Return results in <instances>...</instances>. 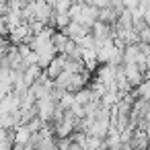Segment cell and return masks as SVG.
<instances>
[{
    "mask_svg": "<svg viewBox=\"0 0 150 150\" xmlns=\"http://www.w3.org/2000/svg\"><path fill=\"white\" fill-rule=\"evenodd\" d=\"M56 105H58V101H56L50 93H47V95H43V97H39V99L35 101V111H37V117H39L43 123L52 121L54 111H56Z\"/></svg>",
    "mask_w": 150,
    "mask_h": 150,
    "instance_id": "1",
    "label": "cell"
},
{
    "mask_svg": "<svg viewBox=\"0 0 150 150\" xmlns=\"http://www.w3.org/2000/svg\"><path fill=\"white\" fill-rule=\"evenodd\" d=\"M95 70H97V82H101L105 86L115 82V66L113 64H99Z\"/></svg>",
    "mask_w": 150,
    "mask_h": 150,
    "instance_id": "2",
    "label": "cell"
},
{
    "mask_svg": "<svg viewBox=\"0 0 150 150\" xmlns=\"http://www.w3.org/2000/svg\"><path fill=\"white\" fill-rule=\"evenodd\" d=\"M123 76L129 86H138L144 80V72L138 68V64H123Z\"/></svg>",
    "mask_w": 150,
    "mask_h": 150,
    "instance_id": "3",
    "label": "cell"
},
{
    "mask_svg": "<svg viewBox=\"0 0 150 150\" xmlns=\"http://www.w3.org/2000/svg\"><path fill=\"white\" fill-rule=\"evenodd\" d=\"M64 62H66V56H64V54H58V56H56V58H54V60L47 64L45 74H47V76L54 80V78H56V76H58V74L64 70Z\"/></svg>",
    "mask_w": 150,
    "mask_h": 150,
    "instance_id": "4",
    "label": "cell"
},
{
    "mask_svg": "<svg viewBox=\"0 0 150 150\" xmlns=\"http://www.w3.org/2000/svg\"><path fill=\"white\" fill-rule=\"evenodd\" d=\"M31 136H33V132L29 129L27 123H21V125L17 127V132L13 134L15 144H29V142H31Z\"/></svg>",
    "mask_w": 150,
    "mask_h": 150,
    "instance_id": "5",
    "label": "cell"
},
{
    "mask_svg": "<svg viewBox=\"0 0 150 150\" xmlns=\"http://www.w3.org/2000/svg\"><path fill=\"white\" fill-rule=\"evenodd\" d=\"M132 93H134V97L144 99V101H148V103H150V80H148V78H144V80L138 84V88H136V91H132Z\"/></svg>",
    "mask_w": 150,
    "mask_h": 150,
    "instance_id": "6",
    "label": "cell"
},
{
    "mask_svg": "<svg viewBox=\"0 0 150 150\" xmlns=\"http://www.w3.org/2000/svg\"><path fill=\"white\" fill-rule=\"evenodd\" d=\"M144 134H146V138H148V142H150V121L144 125Z\"/></svg>",
    "mask_w": 150,
    "mask_h": 150,
    "instance_id": "7",
    "label": "cell"
}]
</instances>
